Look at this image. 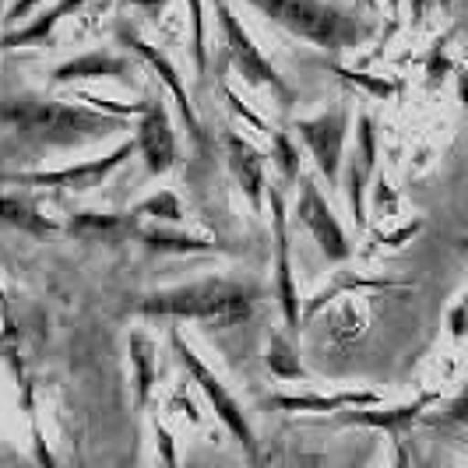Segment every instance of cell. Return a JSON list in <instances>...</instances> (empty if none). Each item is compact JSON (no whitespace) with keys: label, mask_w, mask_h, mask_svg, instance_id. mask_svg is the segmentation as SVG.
<instances>
[{"label":"cell","mask_w":468,"mask_h":468,"mask_svg":"<svg viewBox=\"0 0 468 468\" xmlns=\"http://www.w3.org/2000/svg\"><path fill=\"white\" fill-rule=\"evenodd\" d=\"M0 134L15 138L22 148H78L92 141L131 134V120L102 117L74 102H53L43 95H15L0 99Z\"/></svg>","instance_id":"6da1fadb"},{"label":"cell","mask_w":468,"mask_h":468,"mask_svg":"<svg viewBox=\"0 0 468 468\" xmlns=\"http://www.w3.org/2000/svg\"><path fill=\"white\" fill-rule=\"evenodd\" d=\"M261 292L247 282L197 279L187 285H173L163 292H148L131 306V314L152 321H201V324H239L258 310Z\"/></svg>","instance_id":"7a4b0ae2"},{"label":"cell","mask_w":468,"mask_h":468,"mask_svg":"<svg viewBox=\"0 0 468 468\" xmlns=\"http://www.w3.org/2000/svg\"><path fill=\"white\" fill-rule=\"evenodd\" d=\"M247 4L261 11L268 22L285 28L289 36L317 49H328V53L356 49L370 36V25L359 15H352L331 0H247Z\"/></svg>","instance_id":"3957f363"},{"label":"cell","mask_w":468,"mask_h":468,"mask_svg":"<svg viewBox=\"0 0 468 468\" xmlns=\"http://www.w3.org/2000/svg\"><path fill=\"white\" fill-rule=\"evenodd\" d=\"M169 349H173V356H176V363L184 367V374L194 380V388L205 395L208 409L215 412V420L229 430V437L243 447V454H247L250 462H258V433H254V426H250V420H247L243 405L233 399V391L211 374L208 363H205L197 352L190 349L187 338H184V331H169Z\"/></svg>","instance_id":"277c9868"},{"label":"cell","mask_w":468,"mask_h":468,"mask_svg":"<svg viewBox=\"0 0 468 468\" xmlns=\"http://www.w3.org/2000/svg\"><path fill=\"white\" fill-rule=\"evenodd\" d=\"M215 22H218V32H222L226 57H229V64L243 74V81L254 85V89L271 92L282 106H292V102H296L292 85H289V81L282 78V70L264 57V49H261L258 39L247 32V25L239 22V15L229 7V0H215Z\"/></svg>","instance_id":"5b68a950"},{"label":"cell","mask_w":468,"mask_h":468,"mask_svg":"<svg viewBox=\"0 0 468 468\" xmlns=\"http://www.w3.org/2000/svg\"><path fill=\"white\" fill-rule=\"evenodd\" d=\"M134 138H123L113 148L106 152L102 159H89V163H74V165H60V169H18V173H0L4 184H15V187H28V190H68V194H89V190L102 187L113 173H117L123 163L134 159Z\"/></svg>","instance_id":"8992f818"},{"label":"cell","mask_w":468,"mask_h":468,"mask_svg":"<svg viewBox=\"0 0 468 468\" xmlns=\"http://www.w3.org/2000/svg\"><path fill=\"white\" fill-rule=\"evenodd\" d=\"M352 110L346 102L331 106L317 117H300L292 123V134L300 138L317 173L328 180V187H338L342 180V163H346V141H349Z\"/></svg>","instance_id":"52a82bcc"},{"label":"cell","mask_w":468,"mask_h":468,"mask_svg":"<svg viewBox=\"0 0 468 468\" xmlns=\"http://www.w3.org/2000/svg\"><path fill=\"white\" fill-rule=\"evenodd\" d=\"M264 208L271 215V250H275V271H271V292L279 300L285 335L300 331V285L292 275V254H289V218H285V194L279 184L264 187Z\"/></svg>","instance_id":"ba28073f"},{"label":"cell","mask_w":468,"mask_h":468,"mask_svg":"<svg viewBox=\"0 0 468 468\" xmlns=\"http://www.w3.org/2000/svg\"><path fill=\"white\" fill-rule=\"evenodd\" d=\"M296 190H300V194H296V218H300V226H303L306 233L314 236V243H317V250L324 254V261H328V264L349 261L352 254H356V247H352L346 226L338 222L335 208L328 205L321 184H317L310 173H300Z\"/></svg>","instance_id":"9c48e42d"},{"label":"cell","mask_w":468,"mask_h":468,"mask_svg":"<svg viewBox=\"0 0 468 468\" xmlns=\"http://www.w3.org/2000/svg\"><path fill=\"white\" fill-rule=\"evenodd\" d=\"M117 43L127 49L134 60H141V64L152 70L159 81H163L165 92L173 95V102H176V110H180V120H184V127H187L190 141H194V144H201V141H205V131H201V120H197V110H194V99H190L187 81L180 78L176 64L169 60V53H165L163 47H155V43H148L134 25H120Z\"/></svg>","instance_id":"30bf717a"},{"label":"cell","mask_w":468,"mask_h":468,"mask_svg":"<svg viewBox=\"0 0 468 468\" xmlns=\"http://www.w3.org/2000/svg\"><path fill=\"white\" fill-rule=\"evenodd\" d=\"M377 176V123L374 117L359 113L356 117V148L349 155V176H346V197H349L356 233L370 229V208H367V190Z\"/></svg>","instance_id":"8fae6325"},{"label":"cell","mask_w":468,"mask_h":468,"mask_svg":"<svg viewBox=\"0 0 468 468\" xmlns=\"http://www.w3.org/2000/svg\"><path fill=\"white\" fill-rule=\"evenodd\" d=\"M134 155L144 159V173L148 176H165L173 165H176V131H173V120L163 102H144L141 117L134 120Z\"/></svg>","instance_id":"7c38bea8"},{"label":"cell","mask_w":468,"mask_h":468,"mask_svg":"<svg viewBox=\"0 0 468 468\" xmlns=\"http://www.w3.org/2000/svg\"><path fill=\"white\" fill-rule=\"evenodd\" d=\"M78 81H120L131 85L134 81V57H123L113 49H85L78 57H70L64 64L49 70V85H78Z\"/></svg>","instance_id":"4fadbf2b"},{"label":"cell","mask_w":468,"mask_h":468,"mask_svg":"<svg viewBox=\"0 0 468 468\" xmlns=\"http://www.w3.org/2000/svg\"><path fill=\"white\" fill-rule=\"evenodd\" d=\"M222 144H226V165L233 173L236 187L243 190L250 211L261 215L264 211V187H268V155L254 148L239 131H226Z\"/></svg>","instance_id":"5bb4252c"},{"label":"cell","mask_w":468,"mask_h":468,"mask_svg":"<svg viewBox=\"0 0 468 468\" xmlns=\"http://www.w3.org/2000/svg\"><path fill=\"white\" fill-rule=\"evenodd\" d=\"M110 0H53L47 11H39L36 18L22 28H11L0 36V49H28V47H43L53 39V28L70 18V15H81L89 7H106Z\"/></svg>","instance_id":"9a60e30c"},{"label":"cell","mask_w":468,"mask_h":468,"mask_svg":"<svg viewBox=\"0 0 468 468\" xmlns=\"http://www.w3.org/2000/svg\"><path fill=\"white\" fill-rule=\"evenodd\" d=\"M441 399L437 391H430V395H422L416 399L412 405H395V409H342V412H335L331 422L335 426H367V430H384V433H401V430H409L412 422L420 420L422 412L433 405V401Z\"/></svg>","instance_id":"2e32d148"},{"label":"cell","mask_w":468,"mask_h":468,"mask_svg":"<svg viewBox=\"0 0 468 468\" xmlns=\"http://www.w3.org/2000/svg\"><path fill=\"white\" fill-rule=\"evenodd\" d=\"M388 292V289H412V282L409 279H391V275H352V271H338V275H331L328 285L317 292V296H310L303 306H300V321H310V317H317L321 310L328 303H335L338 296H349V292Z\"/></svg>","instance_id":"e0dca14e"},{"label":"cell","mask_w":468,"mask_h":468,"mask_svg":"<svg viewBox=\"0 0 468 468\" xmlns=\"http://www.w3.org/2000/svg\"><path fill=\"white\" fill-rule=\"evenodd\" d=\"M380 405L374 391H335V395H271V409L279 412H300V416H335L342 409H370Z\"/></svg>","instance_id":"ac0fdd59"},{"label":"cell","mask_w":468,"mask_h":468,"mask_svg":"<svg viewBox=\"0 0 468 468\" xmlns=\"http://www.w3.org/2000/svg\"><path fill=\"white\" fill-rule=\"evenodd\" d=\"M131 239H138L141 247L155 250V254H173V258H205V254H229L226 243L218 239H205V236H190L180 229H165V226H152L144 229L138 226Z\"/></svg>","instance_id":"d6986e66"},{"label":"cell","mask_w":468,"mask_h":468,"mask_svg":"<svg viewBox=\"0 0 468 468\" xmlns=\"http://www.w3.org/2000/svg\"><path fill=\"white\" fill-rule=\"evenodd\" d=\"M78 239H95V243H117V239H131L138 229V218L131 211H74L68 222L60 226Z\"/></svg>","instance_id":"ffe728a7"},{"label":"cell","mask_w":468,"mask_h":468,"mask_svg":"<svg viewBox=\"0 0 468 468\" xmlns=\"http://www.w3.org/2000/svg\"><path fill=\"white\" fill-rule=\"evenodd\" d=\"M0 363L7 367V377L15 384V391H25L32 388L36 380L28 374V363H25V342H22V328L15 321V310L7 303V292L0 289Z\"/></svg>","instance_id":"44dd1931"},{"label":"cell","mask_w":468,"mask_h":468,"mask_svg":"<svg viewBox=\"0 0 468 468\" xmlns=\"http://www.w3.org/2000/svg\"><path fill=\"white\" fill-rule=\"evenodd\" d=\"M127 349H131V374H134V399L138 409L148 405L152 388L159 384V346L148 331L131 328L127 331Z\"/></svg>","instance_id":"7402d4cb"},{"label":"cell","mask_w":468,"mask_h":468,"mask_svg":"<svg viewBox=\"0 0 468 468\" xmlns=\"http://www.w3.org/2000/svg\"><path fill=\"white\" fill-rule=\"evenodd\" d=\"M0 222L11 229H22L28 236H53L60 233V222H53L49 215L36 208V201H28L25 194H0Z\"/></svg>","instance_id":"603a6c76"},{"label":"cell","mask_w":468,"mask_h":468,"mask_svg":"<svg viewBox=\"0 0 468 468\" xmlns=\"http://www.w3.org/2000/svg\"><path fill=\"white\" fill-rule=\"evenodd\" d=\"M264 367L268 374L279 380H306V370L300 367V352L292 346V335L285 331H271L268 335V349H264Z\"/></svg>","instance_id":"cb8c5ba5"},{"label":"cell","mask_w":468,"mask_h":468,"mask_svg":"<svg viewBox=\"0 0 468 468\" xmlns=\"http://www.w3.org/2000/svg\"><path fill=\"white\" fill-rule=\"evenodd\" d=\"M324 70H331L335 78H342L346 85L352 89H359V92H367L370 99H395L401 92V81L399 78H384V74H367V70H352V68H342V64H328L324 60Z\"/></svg>","instance_id":"d4e9b609"},{"label":"cell","mask_w":468,"mask_h":468,"mask_svg":"<svg viewBox=\"0 0 468 468\" xmlns=\"http://www.w3.org/2000/svg\"><path fill=\"white\" fill-rule=\"evenodd\" d=\"M134 218H152V222H165V226H176V222H184V201H180V194L176 190H155V194H148L144 201H138L134 208H131Z\"/></svg>","instance_id":"484cf974"},{"label":"cell","mask_w":468,"mask_h":468,"mask_svg":"<svg viewBox=\"0 0 468 468\" xmlns=\"http://www.w3.org/2000/svg\"><path fill=\"white\" fill-rule=\"evenodd\" d=\"M271 163L279 165L282 184H296L300 173H303V155H300V144L289 131H271Z\"/></svg>","instance_id":"4316f807"},{"label":"cell","mask_w":468,"mask_h":468,"mask_svg":"<svg viewBox=\"0 0 468 468\" xmlns=\"http://www.w3.org/2000/svg\"><path fill=\"white\" fill-rule=\"evenodd\" d=\"M190 15V64L194 74L205 78L208 74V36H205V0H187Z\"/></svg>","instance_id":"83f0119b"},{"label":"cell","mask_w":468,"mask_h":468,"mask_svg":"<svg viewBox=\"0 0 468 468\" xmlns=\"http://www.w3.org/2000/svg\"><path fill=\"white\" fill-rule=\"evenodd\" d=\"M74 99L85 102V106H92L95 113H102V117H117V120H138L144 102H148V99H141V102H117V99H102V95L95 92H74Z\"/></svg>","instance_id":"f1b7e54d"},{"label":"cell","mask_w":468,"mask_h":468,"mask_svg":"<svg viewBox=\"0 0 468 468\" xmlns=\"http://www.w3.org/2000/svg\"><path fill=\"white\" fill-rule=\"evenodd\" d=\"M420 233H422V218L401 222L399 229H391V233H377L374 239H370V247H367L363 254L370 258V254H377V250H399V247H405L409 239H416Z\"/></svg>","instance_id":"f546056e"},{"label":"cell","mask_w":468,"mask_h":468,"mask_svg":"<svg viewBox=\"0 0 468 468\" xmlns=\"http://www.w3.org/2000/svg\"><path fill=\"white\" fill-rule=\"evenodd\" d=\"M218 92H222V99H226V106H229V113H233L236 120H243V123H247L250 131H258V134H271L268 120L261 117V113H254V110H250V106L233 92V85H226V81H222V85H218Z\"/></svg>","instance_id":"4dcf8cb0"},{"label":"cell","mask_w":468,"mask_h":468,"mask_svg":"<svg viewBox=\"0 0 468 468\" xmlns=\"http://www.w3.org/2000/svg\"><path fill=\"white\" fill-rule=\"evenodd\" d=\"M451 36H454V32H447L444 39H437L433 49H430V57L422 60V64H426V78H430V85H441L447 68H451V53H447V39H451Z\"/></svg>","instance_id":"1f68e13d"},{"label":"cell","mask_w":468,"mask_h":468,"mask_svg":"<svg viewBox=\"0 0 468 468\" xmlns=\"http://www.w3.org/2000/svg\"><path fill=\"white\" fill-rule=\"evenodd\" d=\"M370 190H374V194H367V201H374V211L391 218V215L399 211V197H395L391 184H388L384 176H374V180H370Z\"/></svg>","instance_id":"d6a6232c"},{"label":"cell","mask_w":468,"mask_h":468,"mask_svg":"<svg viewBox=\"0 0 468 468\" xmlns=\"http://www.w3.org/2000/svg\"><path fill=\"white\" fill-rule=\"evenodd\" d=\"M155 441H159V458H163L165 468H180V458H176V444H173V433L165 422L155 420Z\"/></svg>","instance_id":"836d02e7"},{"label":"cell","mask_w":468,"mask_h":468,"mask_svg":"<svg viewBox=\"0 0 468 468\" xmlns=\"http://www.w3.org/2000/svg\"><path fill=\"white\" fill-rule=\"evenodd\" d=\"M47 0H11V7H7V15H4V25H7V32L15 28V22L22 25L36 7H43Z\"/></svg>","instance_id":"e575fe53"},{"label":"cell","mask_w":468,"mask_h":468,"mask_svg":"<svg viewBox=\"0 0 468 468\" xmlns=\"http://www.w3.org/2000/svg\"><path fill=\"white\" fill-rule=\"evenodd\" d=\"M447 328H451V338H454V342L465 338V303L451 306V314H447Z\"/></svg>","instance_id":"d590c367"},{"label":"cell","mask_w":468,"mask_h":468,"mask_svg":"<svg viewBox=\"0 0 468 468\" xmlns=\"http://www.w3.org/2000/svg\"><path fill=\"white\" fill-rule=\"evenodd\" d=\"M127 7H138L144 15H152V18H159L165 7H169V0H123Z\"/></svg>","instance_id":"8d00e7d4"},{"label":"cell","mask_w":468,"mask_h":468,"mask_svg":"<svg viewBox=\"0 0 468 468\" xmlns=\"http://www.w3.org/2000/svg\"><path fill=\"white\" fill-rule=\"evenodd\" d=\"M173 409H184V412H190V422H201V416H197V409L190 405V399L184 395V391H176V395H173Z\"/></svg>","instance_id":"74e56055"},{"label":"cell","mask_w":468,"mask_h":468,"mask_svg":"<svg viewBox=\"0 0 468 468\" xmlns=\"http://www.w3.org/2000/svg\"><path fill=\"white\" fill-rule=\"evenodd\" d=\"M426 15V0H412V22H422Z\"/></svg>","instance_id":"f35d334b"},{"label":"cell","mask_w":468,"mask_h":468,"mask_svg":"<svg viewBox=\"0 0 468 468\" xmlns=\"http://www.w3.org/2000/svg\"><path fill=\"white\" fill-rule=\"evenodd\" d=\"M303 468H328V465H321V462H306Z\"/></svg>","instance_id":"ab89813d"}]
</instances>
